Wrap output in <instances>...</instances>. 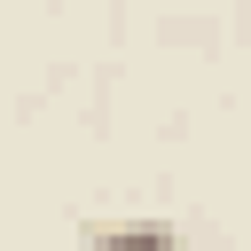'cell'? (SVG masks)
Here are the masks:
<instances>
[{
	"mask_svg": "<svg viewBox=\"0 0 251 251\" xmlns=\"http://www.w3.org/2000/svg\"><path fill=\"white\" fill-rule=\"evenodd\" d=\"M86 251H188V243L165 220H102V227H86Z\"/></svg>",
	"mask_w": 251,
	"mask_h": 251,
	"instance_id": "cell-1",
	"label": "cell"
}]
</instances>
